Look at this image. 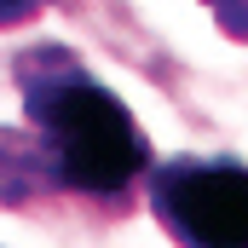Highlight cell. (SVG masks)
Segmentation results:
<instances>
[{
  "instance_id": "1",
  "label": "cell",
  "mask_w": 248,
  "mask_h": 248,
  "mask_svg": "<svg viewBox=\"0 0 248 248\" xmlns=\"http://www.w3.org/2000/svg\"><path fill=\"white\" fill-rule=\"evenodd\" d=\"M12 87L23 98L29 133L41 139V150L52 162L58 196L93 202V208L98 202L122 208L133 196V185L156 168L144 127L133 122V110L81 63L75 46H63V41L23 46L12 58Z\"/></svg>"
},
{
  "instance_id": "2",
  "label": "cell",
  "mask_w": 248,
  "mask_h": 248,
  "mask_svg": "<svg viewBox=\"0 0 248 248\" xmlns=\"http://www.w3.org/2000/svg\"><path fill=\"white\" fill-rule=\"evenodd\" d=\"M144 208L179 248H248V162L168 156L144 173Z\"/></svg>"
},
{
  "instance_id": "3",
  "label": "cell",
  "mask_w": 248,
  "mask_h": 248,
  "mask_svg": "<svg viewBox=\"0 0 248 248\" xmlns=\"http://www.w3.org/2000/svg\"><path fill=\"white\" fill-rule=\"evenodd\" d=\"M41 196H58L41 139L29 127H0V208H29Z\"/></svg>"
},
{
  "instance_id": "4",
  "label": "cell",
  "mask_w": 248,
  "mask_h": 248,
  "mask_svg": "<svg viewBox=\"0 0 248 248\" xmlns=\"http://www.w3.org/2000/svg\"><path fill=\"white\" fill-rule=\"evenodd\" d=\"M46 6H63V0H0V29H17L29 17H41Z\"/></svg>"
},
{
  "instance_id": "5",
  "label": "cell",
  "mask_w": 248,
  "mask_h": 248,
  "mask_svg": "<svg viewBox=\"0 0 248 248\" xmlns=\"http://www.w3.org/2000/svg\"><path fill=\"white\" fill-rule=\"evenodd\" d=\"M208 6L219 12V29H225V35L248 41V0H208Z\"/></svg>"
}]
</instances>
